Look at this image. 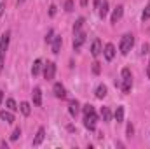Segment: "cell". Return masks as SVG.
Here are the masks:
<instances>
[{"label":"cell","instance_id":"31","mask_svg":"<svg viewBox=\"0 0 150 149\" xmlns=\"http://www.w3.org/2000/svg\"><path fill=\"white\" fill-rule=\"evenodd\" d=\"M4 9H5V2H2V4H0V16L4 14Z\"/></svg>","mask_w":150,"mask_h":149},{"label":"cell","instance_id":"28","mask_svg":"<svg viewBox=\"0 0 150 149\" xmlns=\"http://www.w3.org/2000/svg\"><path fill=\"white\" fill-rule=\"evenodd\" d=\"M93 72H94V74H100V63H98V62L93 63Z\"/></svg>","mask_w":150,"mask_h":149},{"label":"cell","instance_id":"16","mask_svg":"<svg viewBox=\"0 0 150 149\" xmlns=\"http://www.w3.org/2000/svg\"><path fill=\"white\" fill-rule=\"evenodd\" d=\"M107 93H108V90H107L105 84H100V86L96 88V98H105Z\"/></svg>","mask_w":150,"mask_h":149},{"label":"cell","instance_id":"35","mask_svg":"<svg viewBox=\"0 0 150 149\" xmlns=\"http://www.w3.org/2000/svg\"><path fill=\"white\" fill-rule=\"evenodd\" d=\"M147 75H149V79H150V63H149V69H147Z\"/></svg>","mask_w":150,"mask_h":149},{"label":"cell","instance_id":"11","mask_svg":"<svg viewBox=\"0 0 150 149\" xmlns=\"http://www.w3.org/2000/svg\"><path fill=\"white\" fill-rule=\"evenodd\" d=\"M0 119H4L5 123H14L16 119H14V114H12V111H0Z\"/></svg>","mask_w":150,"mask_h":149},{"label":"cell","instance_id":"29","mask_svg":"<svg viewBox=\"0 0 150 149\" xmlns=\"http://www.w3.org/2000/svg\"><path fill=\"white\" fill-rule=\"evenodd\" d=\"M49 14H51V16H54V14H56V5H51V9H49Z\"/></svg>","mask_w":150,"mask_h":149},{"label":"cell","instance_id":"7","mask_svg":"<svg viewBox=\"0 0 150 149\" xmlns=\"http://www.w3.org/2000/svg\"><path fill=\"white\" fill-rule=\"evenodd\" d=\"M54 95H56V98H67V90H65V86L61 84V82H56L54 84Z\"/></svg>","mask_w":150,"mask_h":149},{"label":"cell","instance_id":"12","mask_svg":"<svg viewBox=\"0 0 150 149\" xmlns=\"http://www.w3.org/2000/svg\"><path fill=\"white\" fill-rule=\"evenodd\" d=\"M79 111H80V104H79L77 100H72V102H70V105H68V112L75 117V116L79 114Z\"/></svg>","mask_w":150,"mask_h":149},{"label":"cell","instance_id":"25","mask_svg":"<svg viewBox=\"0 0 150 149\" xmlns=\"http://www.w3.org/2000/svg\"><path fill=\"white\" fill-rule=\"evenodd\" d=\"M52 39H54V30H49V32H47V35H45V42H47V44H51V42H52Z\"/></svg>","mask_w":150,"mask_h":149},{"label":"cell","instance_id":"22","mask_svg":"<svg viewBox=\"0 0 150 149\" xmlns=\"http://www.w3.org/2000/svg\"><path fill=\"white\" fill-rule=\"evenodd\" d=\"M142 19H143V21H147V19H150V2L147 4L145 11H143V14H142Z\"/></svg>","mask_w":150,"mask_h":149},{"label":"cell","instance_id":"26","mask_svg":"<svg viewBox=\"0 0 150 149\" xmlns=\"http://www.w3.org/2000/svg\"><path fill=\"white\" fill-rule=\"evenodd\" d=\"M19 135H21V130H19V128H16V130L12 132V135H11V140H18V139H19Z\"/></svg>","mask_w":150,"mask_h":149},{"label":"cell","instance_id":"15","mask_svg":"<svg viewBox=\"0 0 150 149\" xmlns=\"http://www.w3.org/2000/svg\"><path fill=\"white\" fill-rule=\"evenodd\" d=\"M32 97H33V104H35V105H40V104H42V91H40V88H35V90H33Z\"/></svg>","mask_w":150,"mask_h":149},{"label":"cell","instance_id":"19","mask_svg":"<svg viewBox=\"0 0 150 149\" xmlns=\"http://www.w3.org/2000/svg\"><path fill=\"white\" fill-rule=\"evenodd\" d=\"M110 116H112V114H110V109H108V107H101V117H103L105 123L110 121Z\"/></svg>","mask_w":150,"mask_h":149},{"label":"cell","instance_id":"32","mask_svg":"<svg viewBox=\"0 0 150 149\" xmlns=\"http://www.w3.org/2000/svg\"><path fill=\"white\" fill-rule=\"evenodd\" d=\"M142 53H143V54H145V53H149V46H147V44L142 47Z\"/></svg>","mask_w":150,"mask_h":149},{"label":"cell","instance_id":"8","mask_svg":"<svg viewBox=\"0 0 150 149\" xmlns=\"http://www.w3.org/2000/svg\"><path fill=\"white\" fill-rule=\"evenodd\" d=\"M103 53H105V58H107L108 62H112V60H113V56H115V46L108 42V44L105 46V51H103Z\"/></svg>","mask_w":150,"mask_h":149},{"label":"cell","instance_id":"34","mask_svg":"<svg viewBox=\"0 0 150 149\" xmlns=\"http://www.w3.org/2000/svg\"><path fill=\"white\" fill-rule=\"evenodd\" d=\"M2 100H4V91L0 90V104H2Z\"/></svg>","mask_w":150,"mask_h":149},{"label":"cell","instance_id":"24","mask_svg":"<svg viewBox=\"0 0 150 149\" xmlns=\"http://www.w3.org/2000/svg\"><path fill=\"white\" fill-rule=\"evenodd\" d=\"M7 107H9V111H16V109H18V105H16V102H14L12 98L7 100Z\"/></svg>","mask_w":150,"mask_h":149},{"label":"cell","instance_id":"13","mask_svg":"<svg viewBox=\"0 0 150 149\" xmlns=\"http://www.w3.org/2000/svg\"><path fill=\"white\" fill-rule=\"evenodd\" d=\"M44 137H45V130H44V128H38L37 137L33 139V146H40V144H42V140H44Z\"/></svg>","mask_w":150,"mask_h":149},{"label":"cell","instance_id":"6","mask_svg":"<svg viewBox=\"0 0 150 149\" xmlns=\"http://www.w3.org/2000/svg\"><path fill=\"white\" fill-rule=\"evenodd\" d=\"M75 37H74V49L75 51H79L80 47H82V44L86 42V32L84 30H79V32H74Z\"/></svg>","mask_w":150,"mask_h":149},{"label":"cell","instance_id":"33","mask_svg":"<svg viewBox=\"0 0 150 149\" xmlns=\"http://www.w3.org/2000/svg\"><path fill=\"white\" fill-rule=\"evenodd\" d=\"M100 4H101V0H94V4H93V5H94V7L98 9V7H100Z\"/></svg>","mask_w":150,"mask_h":149},{"label":"cell","instance_id":"9","mask_svg":"<svg viewBox=\"0 0 150 149\" xmlns=\"http://www.w3.org/2000/svg\"><path fill=\"white\" fill-rule=\"evenodd\" d=\"M100 53H101V40H100V39H94V42H93V46H91V54L96 58Z\"/></svg>","mask_w":150,"mask_h":149},{"label":"cell","instance_id":"20","mask_svg":"<svg viewBox=\"0 0 150 149\" xmlns=\"http://www.w3.org/2000/svg\"><path fill=\"white\" fill-rule=\"evenodd\" d=\"M115 119H117V123H122V121H124V107H117V111H115Z\"/></svg>","mask_w":150,"mask_h":149},{"label":"cell","instance_id":"1","mask_svg":"<svg viewBox=\"0 0 150 149\" xmlns=\"http://www.w3.org/2000/svg\"><path fill=\"white\" fill-rule=\"evenodd\" d=\"M96 123H98V114L94 111V107L91 104L84 105V126L87 130H96Z\"/></svg>","mask_w":150,"mask_h":149},{"label":"cell","instance_id":"17","mask_svg":"<svg viewBox=\"0 0 150 149\" xmlns=\"http://www.w3.org/2000/svg\"><path fill=\"white\" fill-rule=\"evenodd\" d=\"M98 9H100V18L103 19V18L107 16V12H108V2H107V0H103V4H100V7H98Z\"/></svg>","mask_w":150,"mask_h":149},{"label":"cell","instance_id":"27","mask_svg":"<svg viewBox=\"0 0 150 149\" xmlns=\"http://www.w3.org/2000/svg\"><path fill=\"white\" fill-rule=\"evenodd\" d=\"M65 11H67V12H72V11H74V2H72V0H67V4H65Z\"/></svg>","mask_w":150,"mask_h":149},{"label":"cell","instance_id":"21","mask_svg":"<svg viewBox=\"0 0 150 149\" xmlns=\"http://www.w3.org/2000/svg\"><path fill=\"white\" fill-rule=\"evenodd\" d=\"M19 109H21V112H23L25 116H30V104H28V102H23V104L19 105Z\"/></svg>","mask_w":150,"mask_h":149},{"label":"cell","instance_id":"2","mask_svg":"<svg viewBox=\"0 0 150 149\" xmlns=\"http://www.w3.org/2000/svg\"><path fill=\"white\" fill-rule=\"evenodd\" d=\"M122 82H120V90H122V93H129L131 91V88H133V74H131V70L129 69H122Z\"/></svg>","mask_w":150,"mask_h":149},{"label":"cell","instance_id":"10","mask_svg":"<svg viewBox=\"0 0 150 149\" xmlns=\"http://www.w3.org/2000/svg\"><path fill=\"white\" fill-rule=\"evenodd\" d=\"M122 14H124V7H122V5H117L112 12V23H117V21L122 18Z\"/></svg>","mask_w":150,"mask_h":149},{"label":"cell","instance_id":"14","mask_svg":"<svg viewBox=\"0 0 150 149\" xmlns=\"http://www.w3.org/2000/svg\"><path fill=\"white\" fill-rule=\"evenodd\" d=\"M52 53L54 54H58L59 53V47H61V37H58V35H54V39H52Z\"/></svg>","mask_w":150,"mask_h":149},{"label":"cell","instance_id":"23","mask_svg":"<svg viewBox=\"0 0 150 149\" xmlns=\"http://www.w3.org/2000/svg\"><path fill=\"white\" fill-rule=\"evenodd\" d=\"M82 25H84V18H79V19H77V23L74 25V32L82 30Z\"/></svg>","mask_w":150,"mask_h":149},{"label":"cell","instance_id":"5","mask_svg":"<svg viewBox=\"0 0 150 149\" xmlns=\"http://www.w3.org/2000/svg\"><path fill=\"white\" fill-rule=\"evenodd\" d=\"M54 74H56V63L54 62H47L44 65V77L47 81H52L54 79Z\"/></svg>","mask_w":150,"mask_h":149},{"label":"cell","instance_id":"30","mask_svg":"<svg viewBox=\"0 0 150 149\" xmlns=\"http://www.w3.org/2000/svg\"><path fill=\"white\" fill-rule=\"evenodd\" d=\"M127 135H129V137L133 135V125H127Z\"/></svg>","mask_w":150,"mask_h":149},{"label":"cell","instance_id":"4","mask_svg":"<svg viewBox=\"0 0 150 149\" xmlns=\"http://www.w3.org/2000/svg\"><path fill=\"white\" fill-rule=\"evenodd\" d=\"M133 46H134V37H133L131 34L122 35L120 42H119V49H120V53H122V54H127V53L133 49Z\"/></svg>","mask_w":150,"mask_h":149},{"label":"cell","instance_id":"36","mask_svg":"<svg viewBox=\"0 0 150 149\" xmlns=\"http://www.w3.org/2000/svg\"><path fill=\"white\" fill-rule=\"evenodd\" d=\"M21 2H25V0H18V4H21Z\"/></svg>","mask_w":150,"mask_h":149},{"label":"cell","instance_id":"18","mask_svg":"<svg viewBox=\"0 0 150 149\" xmlns=\"http://www.w3.org/2000/svg\"><path fill=\"white\" fill-rule=\"evenodd\" d=\"M40 69H42V62H40V60H35V62H33V67H32V74L38 75L40 74Z\"/></svg>","mask_w":150,"mask_h":149},{"label":"cell","instance_id":"3","mask_svg":"<svg viewBox=\"0 0 150 149\" xmlns=\"http://www.w3.org/2000/svg\"><path fill=\"white\" fill-rule=\"evenodd\" d=\"M9 39H11V32H5L0 37V70L4 69V63H5V53L9 47Z\"/></svg>","mask_w":150,"mask_h":149}]
</instances>
